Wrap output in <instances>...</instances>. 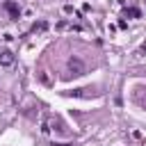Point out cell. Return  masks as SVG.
I'll return each mask as SVG.
<instances>
[{
  "label": "cell",
  "instance_id": "cell-7",
  "mask_svg": "<svg viewBox=\"0 0 146 146\" xmlns=\"http://www.w3.org/2000/svg\"><path fill=\"white\" fill-rule=\"evenodd\" d=\"M48 27V23L46 21H39V23H34V27H32V32H43Z\"/></svg>",
  "mask_w": 146,
  "mask_h": 146
},
{
  "label": "cell",
  "instance_id": "cell-9",
  "mask_svg": "<svg viewBox=\"0 0 146 146\" xmlns=\"http://www.w3.org/2000/svg\"><path fill=\"white\" fill-rule=\"evenodd\" d=\"M139 9H135V7H130V9H125V16H135V18H139Z\"/></svg>",
  "mask_w": 146,
  "mask_h": 146
},
{
  "label": "cell",
  "instance_id": "cell-6",
  "mask_svg": "<svg viewBox=\"0 0 146 146\" xmlns=\"http://www.w3.org/2000/svg\"><path fill=\"white\" fill-rule=\"evenodd\" d=\"M41 135H50V116H43L41 119Z\"/></svg>",
  "mask_w": 146,
  "mask_h": 146
},
{
  "label": "cell",
  "instance_id": "cell-8",
  "mask_svg": "<svg viewBox=\"0 0 146 146\" xmlns=\"http://www.w3.org/2000/svg\"><path fill=\"white\" fill-rule=\"evenodd\" d=\"M68 27H73V25H68V21H59V23L55 25V30H59V32H62V30H68Z\"/></svg>",
  "mask_w": 146,
  "mask_h": 146
},
{
  "label": "cell",
  "instance_id": "cell-1",
  "mask_svg": "<svg viewBox=\"0 0 146 146\" xmlns=\"http://www.w3.org/2000/svg\"><path fill=\"white\" fill-rule=\"evenodd\" d=\"M84 71H87V66H84V62L80 59V57H71L68 59V73H66V78H80V75H84Z\"/></svg>",
  "mask_w": 146,
  "mask_h": 146
},
{
  "label": "cell",
  "instance_id": "cell-5",
  "mask_svg": "<svg viewBox=\"0 0 146 146\" xmlns=\"http://www.w3.org/2000/svg\"><path fill=\"white\" fill-rule=\"evenodd\" d=\"M0 64L2 66H11L14 64V52L11 50H0Z\"/></svg>",
  "mask_w": 146,
  "mask_h": 146
},
{
  "label": "cell",
  "instance_id": "cell-2",
  "mask_svg": "<svg viewBox=\"0 0 146 146\" xmlns=\"http://www.w3.org/2000/svg\"><path fill=\"white\" fill-rule=\"evenodd\" d=\"M50 130H55V132H57V135H62V137H66V135H68L66 125H64L57 116H52V119H50Z\"/></svg>",
  "mask_w": 146,
  "mask_h": 146
},
{
  "label": "cell",
  "instance_id": "cell-3",
  "mask_svg": "<svg viewBox=\"0 0 146 146\" xmlns=\"http://www.w3.org/2000/svg\"><path fill=\"white\" fill-rule=\"evenodd\" d=\"M66 96H75V98H89V96H96L91 89H71V91H64Z\"/></svg>",
  "mask_w": 146,
  "mask_h": 146
},
{
  "label": "cell",
  "instance_id": "cell-4",
  "mask_svg": "<svg viewBox=\"0 0 146 146\" xmlns=\"http://www.w3.org/2000/svg\"><path fill=\"white\" fill-rule=\"evenodd\" d=\"M5 9H7V14H9L14 21H16V18H18V14H21V9H18V5H16L14 0H7V2H5Z\"/></svg>",
  "mask_w": 146,
  "mask_h": 146
},
{
  "label": "cell",
  "instance_id": "cell-10",
  "mask_svg": "<svg viewBox=\"0 0 146 146\" xmlns=\"http://www.w3.org/2000/svg\"><path fill=\"white\" fill-rule=\"evenodd\" d=\"M41 82H43V84H50V78H48L46 73H41Z\"/></svg>",
  "mask_w": 146,
  "mask_h": 146
}]
</instances>
